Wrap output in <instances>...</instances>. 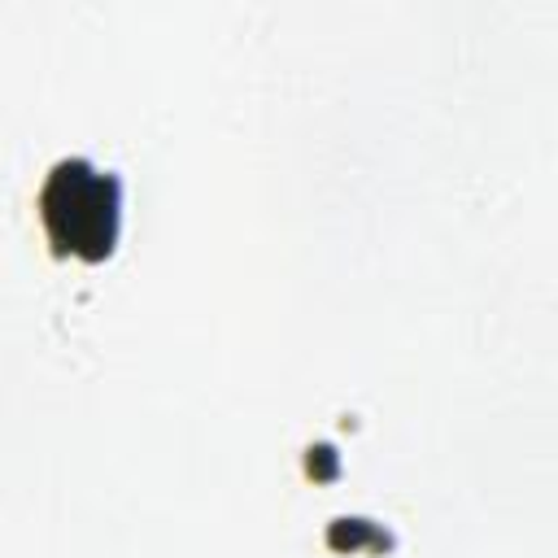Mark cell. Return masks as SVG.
I'll return each instance as SVG.
<instances>
[{
	"mask_svg": "<svg viewBox=\"0 0 558 558\" xmlns=\"http://www.w3.org/2000/svg\"><path fill=\"white\" fill-rule=\"evenodd\" d=\"M39 222L57 253L100 262L118 244L122 227V183L113 170L87 157H61L35 196Z\"/></svg>",
	"mask_w": 558,
	"mask_h": 558,
	"instance_id": "obj_1",
	"label": "cell"
}]
</instances>
